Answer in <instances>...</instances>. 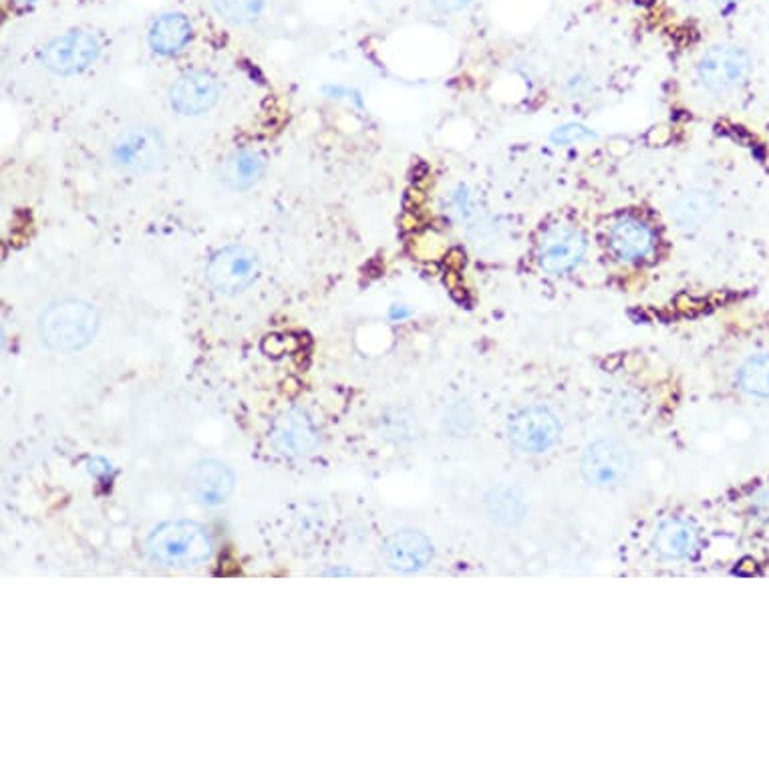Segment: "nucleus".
<instances>
[{
  "instance_id": "nucleus-1",
  "label": "nucleus",
  "mask_w": 769,
  "mask_h": 769,
  "mask_svg": "<svg viewBox=\"0 0 769 769\" xmlns=\"http://www.w3.org/2000/svg\"><path fill=\"white\" fill-rule=\"evenodd\" d=\"M99 329L97 308L67 298L47 308L39 319V336L55 353H75L90 345Z\"/></svg>"
},
{
  "instance_id": "nucleus-2",
  "label": "nucleus",
  "mask_w": 769,
  "mask_h": 769,
  "mask_svg": "<svg viewBox=\"0 0 769 769\" xmlns=\"http://www.w3.org/2000/svg\"><path fill=\"white\" fill-rule=\"evenodd\" d=\"M154 563L174 570H190L204 565L212 554V539L204 527L190 520H174L155 528L147 539Z\"/></svg>"
},
{
  "instance_id": "nucleus-3",
  "label": "nucleus",
  "mask_w": 769,
  "mask_h": 769,
  "mask_svg": "<svg viewBox=\"0 0 769 769\" xmlns=\"http://www.w3.org/2000/svg\"><path fill=\"white\" fill-rule=\"evenodd\" d=\"M167 143L154 128H129L121 131L111 145V159L129 174H147L166 162Z\"/></svg>"
},
{
  "instance_id": "nucleus-4",
  "label": "nucleus",
  "mask_w": 769,
  "mask_h": 769,
  "mask_svg": "<svg viewBox=\"0 0 769 769\" xmlns=\"http://www.w3.org/2000/svg\"><path fill=\"white\" fill-rule=\"evenodd\" d=\"M752 75V57L735 45H715L697 64V78L706 90L730 93L740 90Z\"/></svg>"
},
{
  "instance_id": "nucleus-5",
  "label": "nucleus",
  "mask_w": 769,
  "mask_h": 769,
  "mask_svg": "<svg viewBox=\"0 0 769 769\" xmlns=\"http://www.w3.org/2000/svg\"><path fill=\"white\" fill-rule=\"evenodd\" d=\"M635 470L630 449L616 439L594 441L582 458V475L594 487H618Z\"/></svg>"
},
{
  "instance_id": "nucleus-6",
  "label": "nucleus",
  "mask_w": 769,
  "mask_h": 769,
  "mask_svg": "<svg viewBox=\"0 0 769 769\" xmlns=\"http://www.w3.org/2000/svg\"><path fill=\"white\" fill-rule=\"evenodd\" d=\"M258 258L246 246H226L210 258L205 279L222 295H238L257 281Z\"/></svg>"
},
{
  "instance_id": "nucleus-7",
  "label": "nucleus",
  "mask_w": 769,
  "mask_h": 769,
  "mask_svg": "<svg viewBox=\"0 0 769 769\" xmlns=\"http://www.w3.org/2000/svg\"><path fill=\"white\" fill-rule=\"evenodd\" d=\"M99 51L102 45L95 35L87 31H73L52 39L40 52V61L57 75H75L95 63Z\"/></svg>"
},
{
  "instance_id": "nucleus-8",
  "label": "nucleus",
  "mask_w": 769,
  "mask_h": 769,
  "mask_svg": "<svg viewBox=\"0 0 769 769\" xmlns=\"http://www.w3.org/2000/svg\"><path fill=\"white\" fill-rule=\"evenodd\" d=\"M587 255V238L572 226H554L539 244L540 269L548 274H566L577 269Z\"/></svg>"
},
{
  "instance_id": "nucleus-9",
  "label": "nucleus",
  "mask_w": 769,
  "mask_h": 769,
  "mask_svg": "<svg viewBox=\"0 0 769 769\" xmlns=\"http://www.w3.org/2000/svg\"><path fill=\"white\" fill-rule=\"evenodd\" d=\"M560 424L546 407H527L513 415L510 439L527 453H544L560 439Z\"/></svg>"
},
{
  "instance_id": "nucleus-10",
  "label": "nucleus",
  "mask_w": 769,
  "mask_h": 769,
  "mask_svg": "<svg viewBox=\"0 0 769 769\" xmlns=\"http://www.w3.org/2000/svg\"><path fill=\"white\" fill-rule=\"evenodd\" d=\"M218 81L204 71L181 75L169 91L171 107L186 117L202 116L218 102Z\"/></svg>"
},
{
  "instance_id": "nucleus-11",
  "label": "nucleus",
  "mask_w": 769,
  "mask_h": 769,
  "mask_svg": "<svg viewBox=\"0 0 769 769\" xmlns=\"http://www.w3.org/2000/svg\"><path fill=\"white\" fill-rule=\"evenodd\" d=\"M236 486L234 472L218 460H204L198 463L188 477V487L196 500L204 506H220L230 500Z\"/></svg>"
},
{
  "instance_id": "nucleus-12",
  "label": "nucleus",
  "mask_w": 769,
  "mask_h": 769,
  "mask_svg": "<svg viewBox=\"0 0 769 769\" xmlns=\"http://www.w3.org/2000/svg\"><path fill=\"white\" fill-rule=\"evenodd\" d=\"M434 546L424 534L403 530L393 534L384 544V560L399 572H419L431 563Z\"/></svg>"
},
{
  "instance_id": "nucleus-13",
  "label": "nucleus",
  "mask_w": 769,
  "mask_h": 769,
  "mask_svg": "<svg viewBox=\"0 0 769 769\" xmlns=\"http://www.w3.org/2000/svg\"><path fill=\"white\" fill-rule=\"evenodd\" d=\"M319 437L312 422L300 411H288L272 427V443L281 453L300 458L310 453Z\"/></svg>"
},
{
  "instance_id": "nucleus-14",
  "label": "nucleus",
  "mask_w": 769,
  "mask_h": 769,
  "mask_svg": "<svg viewBox=\"0 0 769 769\" xmlns=\"http://www.w3.org/2000/svg\"><path fill=\"white\" fill-rule=\"evenodd\" d=\"M608 242L623 262H641L653 252L654 234L642 220L625 216L613 224Z\"/></svg>"
},
{
  "instance_id": "nucleus-15",
  "label": "nucleus",
  "mask_w": 769,
  "mask_h": 769,
  "mask_svg": "<svg viewBox=\"0 0 769 769\" xmlns=\"http://www.w3.org/2000/svg\"><path fill=\"white\" fill-rule=\"evenodd\" d=\"M699 546V532L687 520H669L656 530L653 539V548L659 556L667 560H683L689 558Z\"/></svg>"
},
{
  "instance_id": "nucleus-16",
  "label": "nucleus",
  "mask_w": 769,
  "mask_h": 769,
  "mask_svg": "<svg viewBox=\"0 0 769 769\" xmlns=\"http://www.w3.org/2000/svg\"><path fill=\"white\" fill-rule=\"evenodd\" d=\"M715 210H718V200L713 193L706 190H689L673 200L669 214L679 228L693 230L703 226L707 220L715 214Z\"/></svg>"
},
{
  "instance_id": "nucleus-17",
  "label": "nucleus",
  "mask_w": 769,
  "mask_h": 769,
  "mask_svg": "<svg viewBox=\"0 0 769 769\" xmlns=\"http://www.w3.org/2000/svg\"><path fill=\"white\" fill-rule=\"evenodd\" d=\"M264 174V159L257 152H236L224 159L220 167V180L230 190H248Z\"/></svg>"
},
{
  "instance_id": "nucleus-18",
  "label": "nucleus",
  "mask_w": 769,
  "mask_h": 769,
  "mask_svg": "<svg viewBox=\"0 0 769 769\" xmlns=\"http://www.w3.org/2000/svg\"><path fill=\"white\" fill-rule=\"evenodd\" d=\"M192 37V25L184 14L169 13L159 16L150 31V45L159 55L181 51Z\"/></svg>"
},
{
  "instance_id": "nucleus-19",
  "label": "nucleus",
  "mask_w": 769,
  "mask_h": 769,
  "mask_svg": "<svg viewBox=\"0 0 769 769\" xmlns=\"http://www.w3.org/2000/svg\"><path fill=\"white\" fill-rule=\"evenodd\" d=\"M486 510L494 522L512 527L524 518L527 501L513 487H496L487 494Z\"/></svg>"
},
{
  "instance_id": "nucleus-20",
  "label": "nucleus",
  "mask_w": 769,
  "mask_h": 769,
  "mask_svg": "<svg viewBox=\"0 0 769 769\" xmlns=\"http://www.w3.org/2000/svg\"><path fill=\"white\" fill-rule=\"evenodd\" d=\"M740 384L749 395L769 398V355L747 360L740 371Z\"/></svg>"
},
{
  "instance_id": "nucleus-21",
  "label": "nucleus",
  "mask_w": 769,
  "mask_h": 769,
  "mask_svg": "<svg viewBox=\"0 0 769 769\" xmlns=\"http://www.w3.org/2000/svg\"><path fill=\"white\" fill-rule=\"evenodd\" d=\"M264 0H214L220 16L236 25H246L257 21L262 13Z\"/></svg>"
},
{
  "instance_id": "nucleus-22",
  "label": "nucleus",
  "mask_w": 769,
  "mask_h": 769,
  "mask_svg": "<svg viewBox=\"0 0 769 769\" xmlns=\"http://www.w3.org/2000/svg\"><path fill=\"white\" fill-rule=\"evenodd\" d=\"M431 4L436 7L439 13H460V11L468 9L472 4V0H431Z\"/></svg>"
},
{
  "instance_id": "nucleus-23",
  "label": "nucleus",
  "mask_w": 769,
  "mask_h": 769,
  "mask_svg": "<svg viewBox=\"0 0 769 769\" xmlns=\"http://www.w3.org/2000/svg\"><path fill=\"white\" fill-rule=\"evenodd\" d=\"M715 4H718L719 9L721 11H730V9H733V7H737L742 0H713Z\"/></svg>"
},
{
  "instance_id": "nucleus-24",
  "label": "nucleus",
  "mask_w": 769,
  "mask_h": 769,
  "mask_svg": "<svg viewBox=\"0 0 769 769\" xmlns=\"http://www.w3.org/2000/svg\"><path fill=\"white\" fill-rule=\"evenodd\" d=\"M19 4H31V2H37V0H16Z\"/></svg>"
}]
</instances>
